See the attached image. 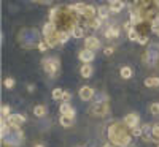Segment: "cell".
Instances as JSON below:
<instances>
[{
  "label": "cell",
  "instance_id": "6da1fadb",
  "mask_svg": "<svg viewBox=\"0 0 159 147\" xmlns=\"http://www.w3.org/2000/svg\"><path fill=\"white\" fill-rule=\"evenodd\" d=\"M130 128L124 122H115L108 127V139L118 147H127L130 144Z\"/></svg>",
  "mask_w": 159,
  "mask_h": 147
},
{
  "label": "cell",
  "instance_id": "7a4b0ae2",
  "mask_svg": "<svg viewBox=\"0 0 159 147\" xmlns=\"http://www.w3.org/2000/svg\"><path fill=\"white\" fill-rule=\"evenodd\" d=\"M110 112V104L108 101H97L89 108V114L91 116H97V117H103Z\"/></svg>",
  "mask_w": 159,
  "mask_h": 147
},
{
  "label": "cell",
  "instance_id": "3957f363",
  "mask_svg": "<svg viewBox=\"0 0 159 147\" xmlns=\"http://www.w3.org/2000/svg\"><path fill=\"white\" fill-rule=\"evenodd\" d=\"M43 68H45V71H46L48 74L54 76V74L57 73V70H59V60L54 59V57L45 59V60H43Z\"/></svg>",
  "mask_w": 159,
  "mask_h": 147
},
{
  "label": "cell",
  "instance_id": "277c9868",
  "mask_svg": "<svg viewBox=\"0 0 159 147\" xmlns=\"http://www.w3.org/2000/svg\"><path fill=\"white\" fill-rule=\"evenodd\" d=\"M143 60L150 63V65H154L156 62H159V51H157V46L153 44L151 49H148L147 52H145V56H143Z\"/></svg>",
  "mask_w": 159,
  "mask_h": 147
},
{
  "label": "cell",
  "instance_id": "5b68a950",
  "mask_svg": "<svg viewBox=\"0 0 159 147\" xmlns=\"http://www.w3.org/2000/svg\"><path fill=\"white\" fill-rule=\"evenodd\" d=\"M78 95H80V98H81L83 101H89V100H92V98H94L96 92H94V89H92V87H89V86H83L81 89H80Z\"/></svg>",
  "mask_w": 159,
  "mask_h": 147
},
{
  "label": "cell",
  "instance_id": "8992f818",
  "mask_svg": "<svg viewBox=\"0 0 159 147\" xmlns=\"http://www.w3.org/2000/svg\"><path fill=\"white\" fill-rule=\"evenodd\" d=\"M24 122H25V117L21 114H10L8 116V125L13 128H19Z\"/></svg>",
  "mask_w": 159,
  "mask_h": 147
},
{
  "label": "cell",
  "instance_id": "52a82bcc",
  "mask_svg": "<svg viewBox=\"0 0 159 147\" xmlns=\"http://www.w3.org/2000/svg\"><path fill=\"white\" fill-rule=\"evenodd\" d=\"M78 57H80V60L81 62H84V63H89V62H92L94 60V57H96V54H94V51H91V49H83L81 52L78 54Z\"/></svg>",
  "mask_w": 159,
  "mask_h": 147
},
{
  "label": "cell",
  "instance_id": "ba28073f",
  "mask_svg": "<svg viewBox=\"0 0 159 147\" xmlns=\"http://www.w3.org/2000/svg\"><path fill=\"white\" fill-rule=\"evenodd\" d=\"M100 46V41L96 38V36H88L84 40V48L86 49H91V51H94V49H99Z\"/></svg>",
  "mask_w": 159,
  "mask_h": 147
},
{
  "label": "cell",
  "instance_id": "9c48e42d",
  "mask_svg": "<svg viewBox=\"0 0 159 147\" xmlns=\"http://www.w3.org/2000/svg\"><path fill=\"white\" fill-rule=\"evenodd\" d=\"M139 116L137 114H134V112H130V114H127L126 117H124V124L129 127V128H132V127H139Z\"/></svg>",
  "mask_w": 159,
  "mask_h": 147
},
{
  "label": "cell",
  "instance_id": "30bf717a",
  "mask_svg": "<svg viewBox=\"0 0 159 147\" xmlns=\"http://www.w3.org/2000/svg\"><path fill=\"white\" fill-rule=\"evenodd\" d=\"M61 112L62 116H69V117H75V109L70 106V103H62L61 104Z\"/></svg>",
  "mask_w": 159,
  "mask_h": 147
},
{
  "label": "cell",
  "instance_id": "8fae6325",
  "mask_svg": "<svg viewBox=\"0 0 159 147\" xmlns=\"http://www.w3.org/2000/svg\"><path fill=\"white\" fill-rule=\"evenodd\" d=\"M57 32V27H56V24L54 22H48V24H45V27H43V36L46 38V36H49V35H52V33H56Z\"/></svg>",
  "mask_w": 159,
  "mask_h": 147
},
{
  "label": "cell",
  "instance_id": "7c38bea8",
  "mask_svg": "<svg viewBox=\"0 0 159 147\" xmlns=\"http://www.w3.org/2000/svg\"><path fill=\"white\" fill-rule=\"evenodd\" d=\"M45 41L49 44V48H54L56 44H59V43H61V40H59V30H57L56 33H52V35L46 36V38H45Z\"/></svg>",
  "mask_w": 159,
  "mask_h": 147
},
{
  "label": "cell",
  "instance_id": "4fadbf2b",
  "mask_svg": "<svg viewBox=\"0 0 159 147\" xmlns=\"http://www.w3.org/2000/svg\"><path fill=\"white\" fill-rule=\"evenodd\" d=\"M105 36L107 38H116V36H119V27L116 24H111L110 27L105 30Z\"/></svg>",
  "mask_w": 159,
  "mask_h": 147
},
{
  "label": "cell",
  "instance_id": "5bb4252c",
  "mask_svg": "<svg viewBox=\"0 0 159 147\" xmlns=\"http://www.w3.org/2000/svg\"><path fill=\"white\" fill-rule=\"evenodd\" d=\"M83 18H86V19H92V18H96V10H94V6H91V5H86V8H84V11H83V15H81Z\"/></svg>",
  "mask_w": 159,
  "mask_h": 147
},
{
  "label": "cell",
  "instance_id": "9a60e30c",
  "mask_svg": "<svg viewBox=\"0 0 159 147\" xmlns=\"http://www.w3.org/2000/svg\"><path fill=\"white\" fill-rule=\"evenodd\" d=\"M92 66L89 65V63H84L83 66H81V70H80V73H81V76L83 78H91V74H92Z\"/></svg>",
  "mask_w": 159,
  "mask_h": 147
},
{
  "label": "cell",
  "instance_id": "2e32d148",
  "mask_svg": "<svg viewBox=\"0 0 159 147\" xmlns=\"http://www.w3.org/2000/svg\"><path fill=\"white\" fill-rule=\"evenodd\" d=\"M145 86L147 87H159V78L156 76H150L145 79Z\"/></svg>",
  "mask_w": 159,
  "mask_h": 147
},
{
  "label": "cell",
  "instance_id": "e0dca14e",
  "mask_svg": "<svg viewBox=\"0 0 159 147\" xmlns=\"http://www.w3.org/2000/svg\"><path fill=\"white\" fill-rule=\"evenodd\" d=\"M70 33H72L73 38H83V35H84V29L81 27V25H75L73 30H72Z\"/></svg>",
  "mask_w": 159,
  "mask_h": 147
},
{
  "label": "cell",
  "instance_id": "ac0fdd59",
  "mask_svg": "<svg viewBox=\"0 0 159 147\" xmlns=\"http://www.w3.org/2000/svg\"><path fill=\"white\" fill-rule=\"evenodd\" d=\"M0 125H2V127H0V136L5 139L8 136V133H10V127L7 125V122H5L3 119H2V124H0Z\"/></svg>",
  "mask_w": 159,
  "mask_h": 147
},
{
  "label": "cell",
  "instance_id": "d6986e66",
  "mask_svg": "<svg viewBox=\"0 0 159 147\" xmlns=\"http://www.w3.org/2000/svg\"><path fill=\"white\" fill-rule=\"evenodd\" d=\"M119 74H121L123 79H129L132 76V68L130 66H123V68L119 70Z\"/></svg>",
  "mask_w": 159,
  "mask_h": 147
},
{
  "label": "cell",
  "instance_id": "ffe728a7",
  "mask_svg": "<svg viewBox=\"0 0 159 147\" xmlns=\"http://www.w3.org/2000/svg\"><path fill=\"white\" fill-rule=\"evenodd\" d=\"M123 6H124V3L121 2V0H118V2H115V3H110V11L119 13V11L123 10Z\"/></svg>",
  "mask_w": 159,
  "mask_h": 147
},
{
  "label": "cell",
  "instance_id": "44dd1931",
  "mask_svg": "<svg viewBox=\"0 0 159 147\" xmlns=\"http://www.w3.org/2000/svg\"><path fill=\"white\" fill-rule=\"evenodd\" d=\"M139 36H140V32H139L137 29H134V27H132V29L129 30V33H127V38L132 40V41H139Z\"/></svg>",
  "mask_w": 159,
  "mask_h": 147
},
{
  "label": "cell",
  "instance_id": "7402d4cb",
  "mask_svg": "<svg viewBox=\"0 0 159 147\" xmlns=\"http://www.w3.org/2000/svg\"><path fill=\"white\" fill-rule=\"evenodd\" d=\"M97 15H99L100 19H107L108 15H110V8H107V6H100L99 11H97Z\"/></svg>",
  "mask_w": 159,
  "mask_h": 147
},
{
  "label": "cell",
  "instance_id": "603a6c76",
  "mask_svg": "<svg viewBox=\"0 0 159 147\" xmlns=\"http://www.w3.org/2000/svg\"><path fill=\"white\" fill-rule=\"evenodd\" d=\"M86 21H88V24H89V27H91V29H100V25H102L100 18H99V19L92 18V19H86Z\"/></svg>",
  "mask_w": 159,
  "mask_h": 147
},
{
  "label": "cell",
  "instance_id": "cb8c5ba5",
  "mask_svg": "<svg viewBox=\"0 0 159 147\" xmlns=\"http://www.w3.org/2000/svg\"><path fill=\"white\" fill-rule=\"evenodd\" d=\"M59 122H61V125H62V127L67 128V127H70V125H72L73 119H72V117H69V116H61V120H59Z\"/></svg>",
  "mask_w": 159,
  "mask_h": 147
},
{
  "label": "cell",
  "instance_id": "d4e9b609",
  "mask_svg": "<svg viewBox=\"0 0 159 147\" xmlns=\"http://www.w3.org/2000/svg\"><path fill=\"white\" fill-rule=\"evenodd\" d=\"M34 114H35L37 117H43V116L46 114V108H45V106H42V104H38V106H35Z\"/></svg>",
  "mask_w": 159,
  "mask_h": 147
},
{
  "label": "cell",
  "instance_id": "484cf974",
  "mask_svg": "<svg viewBox=\"0 0 159 147\" xmlns=\"http://www.w3.org/2000/svg\"><path fill=\"white\" fill-rule=\"evenodd\" d=\"M130 135L134 138H140V136H143V130L140 127H132L130 128Z\"/></svg>",
  "mask_w": 159,
  "mask_h": 147
},
{
  "label": "cell",
  "instance_id": "4316f807",
  "mask_svg": "<svg viewBox=\"0 0 159 147\" xmlns=\"http://www.w3.org/2000/svg\"><path fill=\"white\" fill-rule=\"evenodd\" d=\"M151 138H153V141L159 142V125H153V128H151Z\"/></svg>",
  "mask_w": 159,
  "mask_h": 147
},
{
  "label": "cell",
  "instance_id": "83f0119b",
  "mask_svg": "<svg viewBox=\"0 0 159 147\" xmlns=\"http://www.w3.org/2000/svg\"><path fill=\"white\" fill-rule=\"evenodd\" d=\"M64 97V90L62 89H54L52 90V100H62Z\"/></svg>",
  "mask_w": 159,
  "mask_h": 147
},
{
  "label": "cell",
  "instance_id": "f1b7e54d",
  "mask_svg": "<svg viewBox=\"0 0 159 147\" xmlns=\"http://www.w3.org/2000/svg\"><path fill=\"white\" fill-rule=\"evenodd\" d=\"M3 86L7 89H13V87H15V79H13V78H7L3 81Z\"/></svg>",
  "mask_w": 159,
  "mask_h": 147
},
{
  "label": "cell",
  "instance_id": "f546056e",
  "mask_svg": "<svg viewBox=\"0 0 159 147\" xmlns=\"http://www.w3.org/2000/svg\"><path fill=\"white\" fill-rule=\"evenodd\" d=\"M150 112H151V114H159V103H151Z\"/></svg>",
  "mask_w": 159,
  "mask_h": 147
},
{
  "label": "cell",
  "instance_id": "4dcf8cb0",
  "mask_svg": "<svg viewBox=\"0 0 159 147\" xmlns=\"http://www.w3.org/2000/svg\"><path fill=\"white\" fill-rule=\"evenodd\" d=\"M46 49H49V44H48L46 41H40V43H38V51H42V52H45Z\"/></svg>",
  "mask_w": 159,
  "mask_h": 147
},
{
  "label": "cell",
  "instance_id": "1f68e13d",
  "mask_svg": "<svg viewBox=\"0 0 159 147\" xmlns=\"http://www.w3.org/2000/svg\"><path fill=\"white\" fill-rule=\"evenodd\" d=\"M151 32L159 36V22H153V24H151Z\"/></svg>",
  "mask_w": 159,
  "mask_h": 147
},
{
  "label": "cell",
  "instance_id": "d6a6232c",
  "mask_svg": "<svg viewBox=\"0 0 159 147\" xmlns=\"http://www.w3.org/2000/svg\"><path fill=\"white\" fill-rule=\"evenodd\" d=\"M139 43H140V44H147V43H148V36L145 35V33H140V36H139Z\"/></svg>",
  "mask_w": 159,
  "mask_h": 147
},
{
  "label": "cell",
  "instance_id": "836d02e7",
  "mask_svg": "<svg viewBox=\"0 0 159 147\" xmlns=\"http://www.w3.org/2000/svg\"><path fill=\"white\" fill-rule=\"evenodd\" d=\"M72 100V93L70 92H64V97H62V103H69Z\"/></svg>",
  "mask_w": 159,
  "mask_h": 147
},
{
  "label": "cell",
  "instance_id": "e575fe53",
  "mask_svg": "<svg viewBox=\"0 0 159 147\" xmlns=\"http://www.w3.org/2000/svg\"><path fill=\"white\" fill-rule=\"evenodd\" d=\"M0 111H2V116H3V117H5V116L8 117V116H10V106L3 104V106H2V109H0Z\"/></svg>",
  "mask_w": 159,
  "mask_h": 147
},
{
  "label": "cell",
  "instance_id": "d590c367",
  "mask_svg": "<svg viewBox=\"0 0 159 147\" xmlns=\"http://www.w3.org/2000/svg\"><path fill=\"white\" fill-rule=\"evenodd\" d=\"M113 51H115V48H105V49H103V54H105V56H111Z\"/></svg>",
  "mask_w": 159,
  "mask_h": 147
},
{
  "label": "cell",
  "instance_id": "8d00e7d4",
  "mask_svg": "<svg viewBox=\"0 0 159 147\" xmlns=\"http://www.w3.org/2000/svg\"><path fill=\"white\" fill-rule=\"evenodd\" d=\"M38 2H42V3H51L52 0H38Z\"/></svg>",
  "mask_w": 159,
  "mask_h": 147
},
{
  "label": "cell",
  "instance_id": "74e56055",
  "mask_svg": "<svg viewBox=\"0 0 159 147\" xmlns=\"http://www.w3.org/2000/svg\"><path fill=\"white\" fill-rule=\"evenodd\" d=\"M27 90H29V92H34L35 89H34V86H27Z\"/></svg>",
  "mask_w": 159,
  "mask_h": 147
},
{
  "label": "cell",
  "instance_id": "f35d334b",
  "mask_svg": "<svg viewBox=\"0 0 159 147\" xmlns=\"http://www.w3.org/2000/svg\"><path fill=\"white\" fill-rule=\"evenodd\" d=\"M103 147H115V144H105Z\"/></svg>",
  "mask_w": 159,
  "mask_h": 147
},
{
  "label": "cell",
  "instance_id": "ab89813d",
  "mask_svg": "<svg viewBox=\"0 0 159 147\" xmlns=\"http://www.w3.org/2000/svg\"><path fill=\"white\" fill-rule=\"evenodd\" d=\"M35 147H45V145H43V144H37Z\"/></svg>",
  "mask_w": 159,
  "mask_h": 147
},
{
  "label": "cell",
  "instance_id": "60d3db41",
  "mask_svg": "<svg viewBox=\"0 0 159 147\" xmlns=\"http://www.w3.org/2000/svg\"><path fill=\"white\" fill-rule=\"evenodd\" d=\"M108 2H110V3H115V2H118V0H108Z\"/></svg>",
  "mask_w": 159,
  "mask_h": 147
},
{
  "label": "cell",
  "instance_id": "b9f144b4",
  "mask_svg": "<svg viewBox=\"0 0 159 147\" xmlns=\"http://www.w3.org/2000/svg\"><path fill=\"white\" fill-rule=\"evenodd\" d=\"M157 147H159V142H157Z\"/></svg>",
  "mask_w": 159,
  "mask_h": 147
}]
</instances>
